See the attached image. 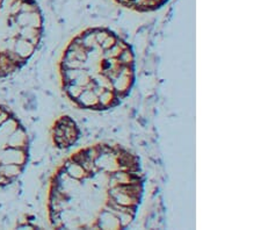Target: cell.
Segmentation results:
<instances>
[{
	"mask_svg": "<svg viewBox=\"0 0 261 230\" xmlns=\"http://www.w3.org/2000/svg\"><path fill=\"white\" fill-rule=\"evenodd\" d=\"M81 136L77 123L69 115L61 116L54 124L53 139L57 148L66 149L72 146Z\"/></svg>",
	"mask_w": 261,
	"mask_h": 230,
	"instance_id": "3",
	"label": "cell"
},
{
	"mask_svg": "<svg viewBox=\"0 0 261 230\" xmlns=\"http://www.w3.org/2000/svg\"><path fill=\"white\" fill-rule=\"evenodd\" d=\"M115 2L136 12H153L163 7L168 0H115Z\"/></svg>",
	"mask_w": 261,
	"mask_h": 230,
	"instance_id": "4",
	"label": "cell"
},
{
	"mask_svg": "<svg viewBox=\"0 0 261 230\" xmlns=\"http://www.w3.org/2000/svg\"><path fill=\"white\" fill-rule=\"evenodd\" d=\"M62 86L84 110L106 111L127 98L135 83L130 45L108 28H88L67 45L60 65Z\"/></svg>",
	"mask_w": 261,
	"mask_h": 230,
	"instance_id": "2",
	"label": "cell"
},
{
	"mask_svg": "<svg viewBox=\"0 0 261 230\" xmlns=\"http://www.w3.org/2000/svg\"><path fill=\"white\" fill-rule=\"evenodd\" d=\"M144 192L140 160L123 146L96 143L63 163L49 188L54 228L116 230L133 223Z\"/></svg>",
	"mask_w": 261,
	"mask_h": 230,
	"instance_id": "1",
	"label": "cell"
}]
</instances>
